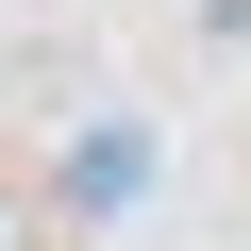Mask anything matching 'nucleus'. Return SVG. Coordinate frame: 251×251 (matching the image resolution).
I'll list each match as a JSON object with an SVG mask.
<instances>
[{
	"label": "nucleus",
	"mask_w": 251,
	"mask_h": 251,
	"mask_svg": "<svg viewBox=\"0 0 251 251\" xmlns=\"http://www.w3.org/2000/svg\"><path fill=\"white\" fill-rule=\"evenodd\" d=\"M67 201H134V134H84L67 151Z\"/></svg>",
	"instance_id": "1"
}]
</instances>
